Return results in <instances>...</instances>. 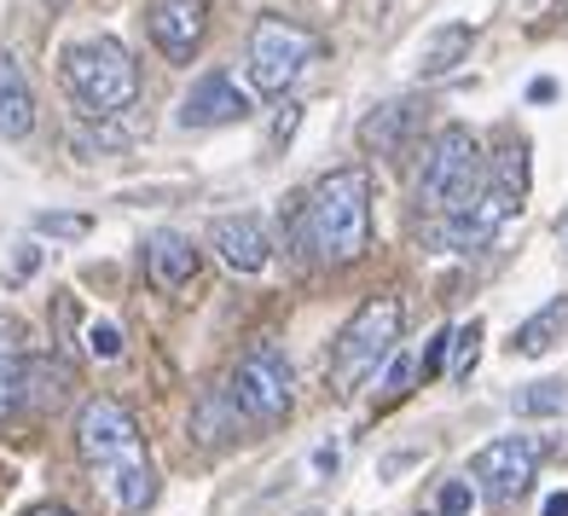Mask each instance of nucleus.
I'll return each instance as SVG.
<instances>
[{
    "label": "nucleus",
    "mask_w": 568,
    "mask_h": 516,
    "mask_svg": "<svg viewBox=\"0 0 568 516\" xmlns=\"http://www.w3.org/2000/svg\"><path fill=\"white\" fill-rule=\"evenodd\" d=\"M75 453L93 471L99 494L116 505V516H140L158 499V464L145 453L140 418L111 395H93L75 412Z\"/></svg>",
    "instance_id": "f257e3e1"
},
{
    "label": "nucleus",
    "mask_w": 568,
    "mask_h": 516,
    "mask_svg": "<svg viewBox=\"0 0 568 516\" xmlns=\"http://www.w3.org/2000/svg\"><path fill=\"white\" fill-rule=\"evenodd\" d=\"M302 239L325 267H348L372 250V174L366 169H331L302 198Z\"/></svg>",
    "instance_id": "f03ea898"
},
{
    "label": "nucleus",
    "mask_w": 568,
    "mask_h": 516,
    "mask_svg": "<svg viewBox=\"0 0 568 516\" xmlns=\"http://www.w3.org/2000/svg\"><path fill=\"white\" fill-rule=\"evenodd\" d=\"M59 82L70 93V105L88 122H116L140 99V64L116 36H88L70 41L59 59Z\"/></svg>",
    "instance_id": "7ed1b4c3"
},
{
    "label": "nucleus",
    "mask_w": 568,
    "mask_h": 516,
    "mask_svg": "<svg viewBox=\"0 0 568 516\" xmlns=\"http://www.w3.org/2000/svg\"><path fill=\"white\" fill-rule=\"evenodd\" d=\"M523 203H528V145L516 140V145H505L499 151V163L487 169V180H481V192L464 203L458 215H447V221H435L442 226V244L447 250H487L505 232V221L510 215H523Z\"/></svg>",
    "instance_id": "20e7f679"
},
{
    "label": "nucleus",
    "mask_w": 568,
    "mask_h": 516,
    "mask_svg": "<svg viewBox=\"0 0 568 516\" xmlns=\"http://www.w3.org/2000/svg\"><path fill=\"white\" fill-rule=\"evenodd\" d=\"M481 180H487V151H481V140L470 134V128L453 122V128H442V134L424 145L418 210L435 215V221H447L481 192Z\"/></svg>",
    "instance_id": "39448f33"
},
{
    "label": "nucleus",
    "mask_w": 568,
    "mask_h": 516,
    "mask_svg": "<svg viewBox=\"0 0 568 516\" xmlns=\"http://www.w3.org/2000/svg\"><path fill=\"white\" fill-rule=\"evenodd\" d=\"M395 337H400V302L395 296L359 302L354 320L337 331V343H331V383H337L343 395H354L359 383L395 354Z\"/></svg>",
    "instance_id": "423d86ee"
},
{
    "label": "nucleus",
    "mask_w": 568,
    "mask_h": 516,
    "mask_svg": "<svg viewBox=\"0 0 568 516\" xmlns=\"http://www.w3.org/2000/svg\"><path fill=\"white\" fill-rule=\"evenodd\" d=\"M314 59H320V36L291 23V18H262L250 30V88L267 93V99L291 93L296 75Z\"/></svg>",
    "instance_id": "0eeeda50"
},
{
    "label": "nucleus",
    "mask_w": 568,
    "mask_h": 516,
    "mask_svg": "<svg viewBox=\"0 0 568 516\" xmlns=\"http://www.w3.org/2000/svg\"><path fill=\"white\" fill-rule=\"evenodd\" d=\"M226 401H232V412H239V418L262 424V429L284 424V418H291V401H296L284 354H278L273 343H250V354L239 360V366H232Z\"/></svg>",
    "instance_id": "6e6552de"
},
{
    "label": "nucleus",
    "mask_w": 568,
    "mask_h": 516,
    "mask_svg": "<svg viewBox=\"0 0 568 516\" xmlns=\"http://www.w3.org/2000/svg\"><path fill=\"white\" fill-rule=\"evenodd\" d=\"M539 464H546V442H539V435H499V442H487L470 458V487L487 505L510 510L534 487Z\"/></svg>",
    "instance_id": "1a4fd4ad"
},
{
    "label": "nucleus",
    "mask_w": 568,
    "mask_h": 516,
    "mask_svg": "<svg viewBox=\"0 0 568 516\" xmlns=\"http://www.w3.org/2000/svg\"><path fill=\"white\" fill-rule=\"evenodd\" d=\"M145 30L169 64H192L203 30H210V7L203 0H145Z\"/></svg>",
    "instance_id": "9d476101"
},
{
    "label": "nucleus",
    "mask_w": 568,
    "mask_h": 516,
    "mask_svg": "<svg viewBox=\"0 0 568 516\" xmlns=\"http://www.w3.org/2000/svg\"><path fill=\"white\" fill-rule=\"evenodd\" d=\"M255 105H250V88H239L226 70H210L197 75V82L186 88V99H180V128H226V122H244Z\"/></svg>",
    "instance_id": "9b49d317"
},
{
    "label": "nucleus",
    "mask_w": 568,
    "mask_h": 516,
    "mask_svg": "<svg viewBox=\"0 0 568 516\" xmlns=\"http://www.w3.org/2000/svg\"><path fill=\"white\" fill-rule=\"evenodd\" d=\"M210 244H215V255H221L232 273H262V267L273 262L267 221H262V215H250V210H239V215H215Z\"/></svg>",
    "instance_id": "f8f14e48"
},
{
    "label": "nucleus",
    "mask_w": 568,
    "mask_h": 516,
    "mask_svg": "<svg viewBox=\"0 0 568 516\" xmlns=\"http://www.w3.org/2000/svg\"><path fill=\"white\" fill-rule=\"evenodd\" d=\"M424 111L429 105H418V99H389V105H377L359 122V145L383 151V158H400V151L424 134Z\"/></svg>",
    "instance_id": "ddd939ff"
},
{
    "label": "nucleus",
    "mask_w": 568,
    "mask_h": 516,
    "mask_svg": "<svg viewBox=\"0 0 568 516\" xmlns=\"http://www.w3.org/2000/svg\"><path fill=\"white\" fill-rule=\"evenodd\" d=\"M36 134V93L30 75L18 70L12 53H0V140H30Z\"/></svg>",
    "instance_id": "4468645a"
},
{
    "label": "nucleus",
    "mask_w": 568,
    "mask_h": 516,
    "mask_svg": "<svg viewBox=\"0 0 568 516\" xmlns=\"http://www.w3.org/2000/svg\"><path fill=\"white\" fill-rule=\"evenodd\" d=\"M145 273L158 291H180L192 285L197 273V244L180 239V232H158V239H145Z\"/></svg>",
    "instance_id": "2eb2a0df"
},
{
    "label": "nucleus",
    "mask_w": 568,
    "mask_h": 516,
    "mask_svg": "<svg viewBox=\"0 0 568 516\" xmlns=\"http://www.w3.org/2000/svg\"><path fill=\"white\" fill-rule=\"evenodd\" d=\"M470 47H476V30H464V23H442V30L418 47V75H424V82L453 75L464 59H470Z\"/></svg>",
    "instance_id": "dca6fc26"
},
{
    "label": "nucleus",
    "mask_w": 568,
    "mask_h": 516,
    "mask_svg": "<svg viewBox=\"0 0 568 516\" xmlns=\"http://www.w3.org/2000/svg\"><path fill=\"white\" fill-rule=\"evenodd\" d=\"M568 331V296H551L539 314H528L523 325H516V337H510V354H523V360H539L557 337Z\"/></svg>",
    "instance_id": "f3484780"
},
{
    "label": "nucleus",
    "mask_w": 568,
    "mask_h": 516,
    "mask_svg": "<svg viewBox=\"0 0 568 516\" xmlns=\"http://www.w3.org/2000/svg\"><path fill=\"white\" fill-rule=\"evenodd\" d=\"M516 418H568V377H539L510 395Z\"/></svg>",
    "instance_id": "a211bd4d"
},
{
    "label": "nucleus",
    "mask_w": 568,
    "mask_h": 516,
    "mask_svg": "<svg viewBox=\"0 0 568 516\" xmlns=\"http://www.w3.org/2000/svg\"><path fill=\"white\" fill-rule=\"evenodd\" d=\"M23 406V348H18V325L0 320V418H12Z\"/></svg>",
    "instance_id": "6ab92c4d"
},
{
    "label": "nucleus",
    "mask_w": 568,
    "mask_h": 516,
    "mask_svg": "<svg viewBox=\"0 0 568 516\" xmlns=\"http://www.w3.org/2000/svg\"><path fill=\"white\" fill-rule=\"evenodd\" d=\"M64 383H70V372L59 366V360H23V401L30 406H59V395H64Z\"/></svg>",
    "instance_id": "aec40b11"
},
{
    "label": "nucleus",
    "mask_w": 568,
    "mask_h": 516,
    "mask_svg": "<svg viewBox=\"0 0 568 516\" xmlns=\"http://www.w3.org/2000/svg\"><path fill=\"white\" fill-rule=\"evenodd\" d=\"M481 337H487V325H481V320H470V325H458V331H453V343H458L453 377H458V383H464V377L476 372V360H481Z\"/></svg>",
    "instance_id": "412c9836"
},
{
    "label": "nucleus",
    "mask_w": 568,
    "mask_h": 516,
    "mask_svg": "<svg viewBox=\"0 0 568 516\" xmlns=\"http://www.w3.org/2000/svg\"><path fill=\"white\" fill-rule=\"evenodd\" d=\"M36 232H47V239H88V232H93V215H70V210H41V215H36Z\"/></svg>",
    "instance_id": "4be33fe9"
},
{
    "label": "nucleus",
    "mask_w": 568,
    "mask_h": 516,
    "mask_svg": "<svg viewBox=\"0 0 568 516\" xmlns=\"http://www.w3.org/2000/svg\"><path fill=\"white\" fill-rule=\"evenodd\" d=\"M88 348H93L99 360H116V354H122V331H116V325H105V320L88 325Z\"/></svg>",
    "instance_id": "5701e85b"
},
{
    "label": "nucleus",
    "mask_w": 568,
    "mask_h": 516,
    "mask_svg": "<svg viewBox=\"0 0 568 516\" xmlns=\"http://www.w3.org/2000/svg\"><path fill=\"white\" fill-rule=\"evenodd\" d=\"M470 505H476V487L470 482H447L442 487V516H464Z\"/></svg>",
    "instance_id": "b1692460"
},
{
    "label": "nucleus",
    "mask_w": 568,
    "mask_h": 516,
    "mask_svg": "<svg viewBox=\"0 0 568 516\" xmlns=\"http://www.w3.org/2000/svg\"><path fill=\"white\" fill-rule=\"evenodd\" d=\"M447 337H453V331H435V337H429V354L418 360V372H424V377L442 372V360H447Z\"/></svg>",
    "instance_id": "393cba45"
},
{
    "label": "nucleus",
    "mask_w": 568,
    "mask_h": 516,
    "mask_svg": "<svg viewBox=\"0 0 568 516\" xmlns=\"http://www.w3.org/2000/svg\"><path fill=\"white\" fill-rule=\"evenodd\" d=\"M412 377H418V366H412V360H395V372H389V395H406V389H412Z\"/></svg>",
    "instance_id": "a878e982"
},
{
    "label": "nucleus",
    "mask_w": 568,
    "mask_h": 516,
    "mask_svg": "<svg viewBox=\"0 0 568 516\" xmlns=\"http://www.w3.org/2000/svg\"><path fill=\"white\" fill-rule=\"evenodd\" d=\"M41 267V250L36 244H18V262H12V279H23V273H36Z\"/></svg>",
    "instance_id": "bb28decb"
},
{
    "label": "nucleus",
    "mask_w": 568,
    "mask_h": 516,
    "mask_svg": "<svg viewBox=\"0 0 568 516\" xmlns=\"http://www.w3.org/2000/svg\"><path fill=\"white\" fill-rule=\"evenodd\" d=\"M296 122H302V105H291V111L273 122V140H291V134H296Z\"/></svg>",
    "instance_id": "cd10ccee"
},
{
    "label": "nucleus",
    "mask_w": 568,
    "mask_h": 516,
    "mask_svg": "<svg viewBox=\"0 0 568 516\" xmlns=\"http://www.w3.org/2000/svg\"><path fill=\"white\" fill-rule=\"evenodd\" d=\"M539 516H568V494H551V499H546V510H539Z\"/></svg>",
    "instance_id": "c85d7f7f"
},
{
    "label": "nucleus",
    "mask_w": 568,
    "mask_h": 516,
    "mask_svg": "<svg viewBox=\"0 0 568 516\" xmlns=\"http://www.w3.org/2000/svg\"><path fill=\"white\" fill-rule=\"evenodd\" d=\"M557 244H562V262H568V210H562V221H557Z\"/></svg>",
    "instance_id": "c756f323"
},
{
    "label": "nucleus",
    "mask_w": 568,
    "mask_h": 516,
    "mask_svg": "<svg viewBox=\"0 0 568 516\" xmlns=\"http://www.w3.org/2000/svg\"><path fill=\"white\" fill-rule=\"evenodd\" d=\"M30 516H75V510H64V505H41V510H30Z\"/></svg>",
    "instance_id": "7c9ffc66"
},
{
    "label": "nucleus",
    "mask_w": 568,
    "mask_h": 516,
    "mask_svg": "<svg viewBox=\"0 0 568 516\" xmlns=\"http://www.w3.org/2000/svg\"><path fill=\"white\" fill-rule=\"evenodd\" d=\"M47 7H70V0H47Z\"/></svg>",
    "instance_id": "2f4dec72"
}]
</instances>
